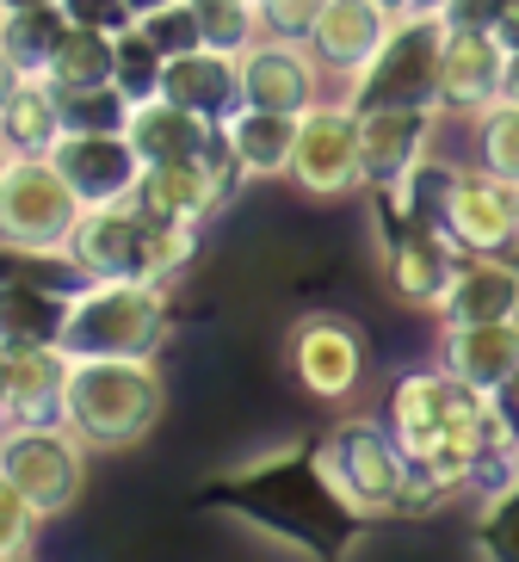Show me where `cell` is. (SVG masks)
I'll list each match as a JSON object with an SVG mask.
<instances>
[{"instance_id": "1", "label": "cell", "mask_w": 519, "mask_h": 562, "mask_svg": "<svg viewBox=\"0 0 519 562\" xmlns=\"http://www.w3.org/2000/svg\"><path fill=\"white\" fill-rule=\"evenodd\" d=\"M168 414V378L155 352L143 359H68L63 427L87 451H136Z\"/></svg>"}, {"instance_id": "40", "label": "cell", "mask_w": 519, "mask_h": 562, "mask_svg": "<svg viewBox=\"0 0 519 562\" xmlns=\"http://www.w3.org/2000/svg\"><path fill=\"white\" fill-rule=\"evenodd\" d=\"M377 7H384V13H415L420 0H377Z\"/></svg>"}, {"instance_id": "14", "label": "cell", "mask_w": 519, "mask_h": 562, "mask_svg": "<svg viewBox=\"0 0 519 562\" xmlns=\"http://www.w3.org/2000/svg\"><path fill=\"white\" fill-rule=\"evenodd\" d=\"M50 161L68 180V192L81 199V211L87 204H124L136 192V173H143L124 131H63Z\"/></svg>"}, {"instance_id": "26", "label": "cell", "mask_w": 519, "mask_h": 562, "mask_svg": "<svg viewBox=\"0 0 519 562\" xmlns=\"http://www.w3.org/2000/svg\"><path fill=\"white\" fill-rule=\"evenodd\" d=\"M0 279L50 291V297H75L87 284V272L68 248H7V241H0Z\"/></svg>"}, {"instance_id": "37", "label": "cell", "mask_w": 519, "mask_h": 562, "mask_svg": "<svg viewBox=\"0 0 519 562\" xmlns=\"http://www.w3.org/2000/svg\"><path fill=\"white\" fill-rule=\"evenodd\" d=\"M495 37H501V50L519 56V0H507L501 19H495Z\"/></svg>"}, {"instance_id": "5", "label": "cell", "mask_w": 519, "mask_h": 562, "mask_svg": "<svg viewBox=\"0 0 519 562\" xmlns=\"http://www.w3.org/2000/svg\"><path fill=\"white\" fill-rule=\"evenodd\" d=\"M439 50H445V13H427V7L396 13L390 37L347 81L340 100L352 112H371V105H439Z\"/></svg>"}, {"instance_id": "3", "label": "cell", "mask_w": 519, "mask_h": 562, "mask_svg": "<svg viewBox=\"0 0 519 562\" xmlns=\"http://www.w3.org/2000/svg\"><path fill=\"white\" fill-rule=\"evenodd\" d=\"M309 476H316L321 501H335L352 519H390L408 476V451L390 420L340 414L309 451Z\"/></svg>"}, {"instance_id": "35", "label": "cell", "mask_w": 519, "mask_h": 562, "mask_svg": "<svg viewBox=\"0 0 519 562\" xmlns=\"http://www.w3.org/2000/svg\"><path fill=\"white\" fill-rule=\"evenodd\" d=\"M501 7H507V0H452V7H445V19H452V25H483V32H495Z\"/></svg>"}, {"instance_id": "30", "label": "cell", "mask_w": 519, "mask_h": 562, "mask_svg": "<svg viewBox=\"0 0 519 562\" xmlns=\"http://www.w3.org/2000/svg\"><path fill=\"white\" fill-rule=\"evenodd\" d=\"M56 100H63V124H68V131H124L131 112H136L112 81H105V87H81V93H56Z\"/></svg>"}, {"instance_id": "42", "label": "cell", "mask_w": 519, "mask_h": 562, "mask_svg": "<svg viewBox=\"0 0 519 562\" xmlns=\"http://www.w3.org/2000/svg\"><path fill=\"white\" fill-rule=\"evenodd\" d=\"M420 7H427V13H445V7H452V0H420Z\"/></svg>"}, {"instance_id": "24", "label": "cell", "mask_w": 519, "mask_h": 562, "mask_svg": "<svg viewBox=\"0 0 519 562\" xmlns=\"http://www.w3.org/2000/svg\"><path fill=\"white\" fill-rule=\"evenodd\" d=\"M63 25H68V13L56 7V0L50 7H7V13H0V50L25 68V81H44Z\"/></svg>"}, {"instance_id": "18", "label": "cell", "mask_w": 519, "mask_h": 562, "mask_svg": "<svg viewBox=\"0 0 519 562\" xmlns=\"http://www.w3.org/2000/svg\"><path fill=\"white\" fill-rule=\"evenodd\" d=\"M0 383H7L13 420H63V383H68L63 340H13V347H0Z\"/></svg>"}, {"instance_id": "20", "label": "cell", "mask_w": 519, "mask_h": 562, "mask_svg": "<svg viewBox=\"0 0 519 562\" xmlns=\"http://www.w3.org/2000/svg\"><path fill=\"white\" fill-rule=\"evenodd\" d=\"M217 131L223 124H204L199 112H185V105H173V100H143L131 112V124H124V136H131V149H136V161L149 167V161H199L211 143H217Z\"/></svg>"}, {"instance_id": "29", "label": "cell", "mask_w": 519, "mask_h": 562, "mask_svg": "<svg viewBox=\"0 0 519 562\" xmlns=\"http://www.w3.org/2000/svg\"><path fill=\"white\" fill-rule=\"evenodd\" d=\"M161 68H168V56L149 44V32L143 25H131V32H117V68H112V87L124 93L131 105L155 100L161 93Z\"/></svg>"}, {"instance_id": "10", "label": "cell", "mask_w": 519, "mask_h": 562, "mask_svg": "<svg viewBox=\"0 0 519 562\" xmlns=\"http://www.w3.org/2000/svg\"><path fill=\"white\" fill-rule=\"evenodd\" d=\"M464 266V248L452 241V229L439 223V211H408L390 223L384 241V291L403 310H433L445 297L452 272Z\"/></svg>"}, {"instance_id": "23", "label": "cell", "mask_w": 519, "mask_h": 562, "mask_svg": "<svg viewBox=\"0 0 519 562\" xmlns=\"http://www.w3.org/2000/svg\"><path fill=\"white\" fill-rule=\"evenodd\" d=\"M117 68V32H93V25H63L56 56L44 68V81L56 93H81V87H105Z\"/></svg>"}, {"instance_id": "31", "label": "cell", "mask_w": 519, "mask_h": 562, "mask_svg": "<svg viewBox=\"0 0 519 562\" xmlns=\"http://www.w3.org/2000/svg\"><path fill=\"white\" fill-rule=\"evenodd\" d=\"M37 531H44V519L32 513V501H25L13 482L0 476V562L32 557V550H37Z\"/></svg>"}, {"instance_id": "8", "label": "cell", "mask_w": 519, "mask_h": 562, "mask_svg": "<svg viewBox=\"0 0 519 562\" xmlns=\"http://www.w3.org/2000/svg\"><path fill=\"white\" fill-rule=\"evenodd\" d=\"M81 199L68 192L50 155H7L0 173V241L7 248H68Z\"/></svg>"}, {"instance_id": "46", "label": "cell", "mask_w": 519, "mask_h": 562, "mask_svg": "<svg viewBox=\"0 0 519 562\" xmlns=\"http://www.w3.org/2000/svg\"><path fill=\"white\" fill-rule=\"evenodd\" d=\"M0 13H7V7H0Z\"/></svg>"}, {"instance_id": "22", "label": "cell", "mask_w": 519, "mask_h": 562, "mask_svg": "<svg viewBox=\"0 0 519 562\" xmlns=\"http://www.w3.org/2000/svg\"><path fill=\"white\" fill-rule=\"evenodd\" d=\"M63 131V100H56L50 81H25L0 105V155H50Z\"/></svg>"}, {"instance_id": "39", "label": "cell", "mask_w": 519, "mask_h": 562, "mask_svg": "<svg viewBox=\"0 0 519 562\" xmlns=\"http://www.w3.org/2000/svg\"><path fill=\"white\" fill-rule=\"evenodd\" d=\"M124 7H131L136 19H149V13H161V7H173V0H124Z\"/></svg>"}, {"instance_id": "33", "label": "cell", "mask_w": 519, "mask_h": 562, "mask_svg": "<svg viewBox=\"0 0 519 562\" xmlns=\"http://www.w3.org/2000/svg\"><path fill=\"white\" fill-rule=\"evenodd\" d=\"M143 32H149V44L161 56H180V50H192L199 44V19H192V7L185 0H173V7H161V13H149V19H136Z\"/></svg>"}, {"instance_id": "11", "label": "cell", "mask_w": 519, "mask_h": 562, "mask_svg": "<svg viewBox=\"0 0 519 562\" xmlns=\"http://www.w3.org/2000/svg\"><path fill=\"white\" fill-rule=\"evenodd\" d=\"M321 100H328V68H321L316 50H309V37L260 32L248 50H241V105L303 117Z\"/></svg>"}, {"instance_id": "27", "label": "cell", "mask_w": 519, "mask_h": 562, "mask_svg": "<svg viewBox=\"0 0 519 562\" xmlns=\"http://www.w3.org/2000/svg\"><path fill=\"white\" fill-rule=\"evenodd\" d=\"M470 131H476V167H488L495 180L519 186V100L514 93H501L488 112L470 117Z\"/></svg>"}, {"instance_id": "36", "label": "cell", "mask_w": 519, "mask_h": 562, "mask_svg": "<svg viewBox=\"0 0 519 562\" xmlns=\"http://www.w3.org/2000/svg\"><path fill=\"white\" fill-rule=\"evenodd\" d=\"M488 402H495V414H501V427L519 439V364L507 371L501 383H495V390H488Z\"/></svg>"}, {"instance_id": "6", "label": "cell", "mask_w": 519, "mask_h": 562, "mask_svg": "<svg viewBox=\"0 0 519 562\" xmlns=\"http://www.w3.org/2000/svg\"><path fill=\"white\" fill-rule=\"evenodd\" d=\"M0 476L32 501L37 519H63L68 507H81L87 446L63 420H13L0 432Z\"/></svg>"}, {"instance_id": "7", "label": "cell", "mask_w": 519, "mask_h": 562, "mask_svg": "<svg viewBox=\"0 0 519 562\" xmlns=\"http://www.w3.org/2000/svg\"><path fill=\"white\" fill-rule=\"evenodd\" d=\"M285 364L297 390L321 408H347L371 378V340L365 328L340 310H309L285 334Z\"/></svg>"}, {"instance_id": "2", "label": "cell", "mask_w": 519, "mask_h": 562, "mask_svg": "<svg viewBox=\"0 0 519 562\" xmlns=\"http://www.w3.org/2000/svg\"><path fill=\"white\" fill-rule=\"evenodd\" d=\"M68 254L81 260L87 279H155L173 284L199 260V229L192 223H161V216L124 204H87L68 229Z\"/></svg>"}, {"instance_id": "25", "label": "cell", "mask_w": 519, "mask_h": 562, "mask_svg": "<svg viewBox=\"0 0 519 562\" xmlns=\"http://www.w3.org/2000/svg\"><path fill=\"white\" fill-rule=\"evenodd\" d=\"M63 310L68 297L0 279V347H13V340H63Z\"/></svg>"}, {"instance_id": "9", "label": "cell", "mask_w": 519, "mask_h": 562, "mask_svg": "<svg viewBox=\"0 0 519 562\" xmlns=\"http://www.w3.org/2000/svg\"><path fill=\"white\" fill-rule=\"evenodd\" d=\"M291 186L303 199H352L365 192V167H359V112L347 100H321L297 117V149H291Z\"/></svg>"}, {"instance_id": "32", "label": "cell", "mask_w": 519, "mask_h": 562, "mask_svg": "<svg viewBox=\"0 0 519 562\" xmlns=\"http://www.w3.org/2000/svg\"><path fill=\"white\" fill-rule=\"evenodd\" d=\"M483 526H476V544L488 557H519V482H507L501 495L483 501Z\"/></svg>"}, {"instance_id": "12", "label": "cell", "mask_w": 519, "mask_h": 562, "mask_svg": "<svg viewBox=\"0 0 519 562\" xmlns=\"http://www.w3.org/2000/svg\"><path fill=\"white\" fill-rule=\"evenodd\" d=\"M439 105H371L359 112V167L365 192H403L433 161Z\"/></svg>"}, {"instance_id": "44", "label": "cell", "mask_w": 519, "mask_h": 562, "mask_svg": "<svg viewBox=\"0 0 519 562\" xmlns=\"http://www.w3.org/2000/svg\"><path fill=\"white\" fill-rule=\"evenodd\" d=\"M0 173H7V155H0Z\"/></svg>"}, {"instance_id": "13", "label": "cell", "mask_w": 519, "mask_h": 562, "mask_svg": "<svg viewBox=\"0 0 519 562\" xmlns=\"http://www.w3.org/2000/svg\"><path fill=\"white\" fill-rule=\"evenodd\" d=\"M507 93V50L483 25L445 19V50H439V117H476Z\"/></svg>"}, {"instance_id": "34", "label": "cell", "mask_w": 519, "mask_h": 562, "mask_svg": "<svg viewBox=\"0 0 519 562\" xmlns=\"http://www.w3.org/2000/svg\"><path fill=\"white\" fill-rule=\"evenodd\" d=\"M68 13V25H93V32H131L136 13L124 0H56Z\"/></svg>"}, {"instance_id": "21", "label": "cell", "mask_w": 519, "mask_h": 562, "mask_svg": "<svg viewBox=\"0 0 519 562\" xmlns=\"http://www.w3.org/2000/svg\"><path fill=\"white\" fill-rule=\"evenodd\" d=\"M235 161L248 180H285L291 173V149H297V117L291 112H260V105H241V112L223 124Z\"/></svg>"}, {"instance_id": "4", "label": "cell", "mask_w": 519, "mask_h": 562, "mask_svg": "<svg viewBox=\"0 0 519 562\" xmlns=\"http://www.w3.org/2000/svg\"><path fill=\"white\" fill-rule=\"evenodd\" d=\"M173 328L168 284L155 279H87L63 310L68 359H143Z\"/></svg>"}, {"instance_id": "17", "label": "cell", "mask_w": 519, "mask_h": 562, "mask_svg": "<svg viewBox=\"0 0 519 562\" xmlns=\"http://www.w3.org/2000/svg\"><path fill=\"white\" fill-rule=\"evenodd\" d=\"M439 328L458 322H514L519 315V254H464L445 297L433 303Z\"/></svg>"}, {"instance_id": "15", "label": "cell", "mask_w": 519, "mask_h": 562, "mask_svg": "<svg viewBox=\"0 0 519 562\" xmlns=\"http://www.w3.org/2000/svg\"><path fill=\"white\" fill-rule=\"evenodd\" d=\"M390 25H396V13H384L377 0H321L303 37H309V50L321 56L328 81H352V75L377 56Z\"/></svg>"}, {"instance_id": "41", "label": "cell", "mask_w": 519, "mask_h": 562, "mask_svg": "<svg viewBox=\"0 0 519 562\" xmlns=\"http://www.w3.org/2000/svg\"><path fill=\"white\" fill-rule=\"evenodd\" d=\"M13 427V408H7V383H0V432Z\"/></svg>"}, {"instance_id": "45", "label": "cell", "mask_w": 519, "mask_h": 562, "mask_svg": "<svg viewBox=\"0 0 519 562\" xmlns=\"http://www.w3.org/2000/svg\"><path fill=\"white\" fill-rule=\"evenodd\" d=\"M253 7H260V0H253Z\"/></svg>"}, {"instance_id": "28", "label": "cell", "mask_w": 519, "mask_h": 562, "mask_svg": "<svg viewBox=\"0 0 519 562\" xmlns=\"http://www.w3.org/2000/svg\"><path fill=\"white\" fill-rule=\"evenodd\" d=\"M185 7H192V19H199V44H211V50L241 56L253 37L267 32L253 0H185Z\"/></svg>"}, {"instance_id": "43", "label": "cell", "mask_w": 519, "mask_h": 562, "mask_svg": "<svg viewBox=\"0 0 519 562\" xmlns=\"http://www.w3.org/2000/svg\"><path fill=\"white\" fill-rule=\"evenodd\" d=\"M0 7H50V0H0Z\"/></svg>"}, {"instance_id": "19", "label": "cell", "mask_w": 519, "mask_h": 562, "mask_svg": "<svg viewBox=\"0 0 519 562\" xmlns=\"http://www.w3.org/2000/svg\"><path fill=\"white\" fill-rule=\"evenodd\" d=\"M439 364L452 371L470 390H495L519 364V315L514 322H458V328L439 334Z\"/></svg>"}, {"instance_id": "38", "label": "cell", "mask_w": 519, "mask_h": 562, "mask_svg": "<svg viewBox=\"0 0 519 562\" xmlns=\"http://www.w3.org/2000/svg\"><path fill=\"white\" fill-rule=\"evenodd\" d=\"M19 87H25V68H19V63H13V56H7V50H0V105H7V100H13V93H19Z\"/></svg>"}, {"instance_id": "16", "label": "cell", "mask_w": 519, "mask_h": 562, "mask_svg": "<svg viewBox=\"0 0 519 562\" xmlns=\"http://www.w3.org/2000/svg\"><path fill=\"white\" fill-rule=\"evenodd\" d=\"M161 100L199 112L204 124H229L241 112V56L211 50V44H192V50L168 56V68H161Z\"/></svg>"}]
</instances>
